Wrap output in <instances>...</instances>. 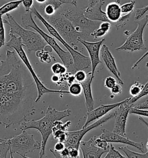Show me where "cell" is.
I'll return each instance as SVG.
<instances>
[{"instance_id": "obj_52", "label": "cell", "mask_w": 148, "mask_h": 158, "mask_svg": "<svg viewBox=\"0 0 148 158\" xmlns=\"http://www.w3.org/2000/svg\"><path fill=\"white\" fill-rule=\"evenodd\" d=\"M39 4H41L45 3L47 0H35Z\"/></svg>"}, {"instance_id": "obj_49", "label": "cell", "mask_w": 148, "mask_h": 158, "mask_svg": "<svg viewBox=\"0 0 148 158\" xmlns=\"http://www.w3.org/2000/svg\"><path fill=\"white\" fill-rule=\"evenodd\" d=\"M51 80L53 82H54V83L56 84H58L59 83H60V81H61L60 75L54 74L51 77Z\"/></svg>"}, {"instance_id": "obj_35", "label": "cell", "mask_w": 148, "mask_h": 158, "mask_svg": "<svg viewBox=\"0 0 148 158\" xmlns=\"http://www.w3.org/2000/svg\"><path fill=\"white\" fill-rule=\"evenodd\" d=\"M94 144L98 148L108 151L110 146V143L106 141L104 139H101L100 138H95Z\"/></svg>"}, {"instance_id": "obj_50", "label": "cell", "mask_w": 148, "mask_h": 158, "mask_svg": "<svg viewBox=\"0 0 148 158\" xmlns=\"http://www.w3.org/2000/svg\"><path fill=\"white\" fill-rule=\"evenodd\" d=\"M49 151L53 155V156H55V158H63L60 155V153L55 151L54 150V149H49Z\"/></svg>"}, {"instance_id": "obj_44", "label": "cell", "mask_w": 148, "mask_h": 158, "mask_svg": "<svg viewBox=\"0 0 148 158\" xmlns=\"http://www.w3.org/2000/svg\"><path fill=\"white\" fill-rule=\"evenodd\" d=\"M65 145L64 143H62V142H60V141H58L56 144L55 145V147H54V150L60 153L65 148Z\"/></svg>"}, {"instance_id": "obj_56", "label": "cell", "mask_w": 148, "mask_h": 158, "mask_svg": "<svg viewBox=\"0 0 148 158\" xmlns=\"http://www.w3.org/2000/svg\"><path fill=\"white\" fill-rule=\"evenodd\" d=\"M146 67H148V62L147 63H146Z\"/></svg>"}, {"instance_id": "obj_47", "label": "cell", "mask_w": 148, "mask_h": 158, "mask_svg": "<svg viewBox=\"0 0 148 158\" xmlns=\"http://www.w3.org/2000/svg\"><path fill=\"white\" fill-rule=\"evenodd\" d=\"M63 4H71L74 6V7H77V1L76 0H58Z\"/></svg>"}, {"instance_id": "obj_39", "label": "cell", "mask_w": 148, "mask_h": 158, "mask_svg": "<svg viewBox=\"0 0 148 158\" xmlns=\"http://www.w3.org/2000/svg\"><path fill=\"white\" fill-rule=\"evenodd\" d=\"M148 11V5L144 6L142 8H138L135 10V20H138L141 17H142Z\"/></svg>"}, {"instance_id": "obj_58", "label": "cell", "mask_w": 148, "mask_h": 158, "mask_svg": "<svg viewBox=\"0 0 148 158\" xmlns=\"http://www.w3.org/2000/svg\"><path fill=\"white\" fill-rule=\"evenodd\" d=\"M147 26H148V24H147Z\"/></svg>"}, {"instance_id": "obj_23", "label": "cell", "mask_w": 148, "mask_h": 158, "mask_svg": "<svg viewBox=\"0 0 148 158\" xmlns=\"http://www.w3.org/2000/svg\"><path fill=\"white\" fill-rule=\"evenodd\" d=\"M22 2L23 0H15L2 5L0 8L1 16H2L4 15L8 14L9 12L18 9Z\"/></svg>"}, {"instance_id": "obj_19", "label": "cell", "mask_w": 148, "mask_h": 158, "mask_svg": "<svg viewBox=\"0 0 148 158\" xmlns=\"http://www.w3.org/2000/svg\"><path fill=\"white\" fill-rule=\"evenodd\" d=\"M94 78L92 71L88 73V77L82 83H80L83 88V92L85 99V106L87 112L92 111L94 110V101L92 97V83Z\"/></svg>"}, {"instance_id": "obj_42", "label": "cell", "mask_w": 148, "mask_h": 158, "mask_svg": "<svg viewBox=\"0 0 148 158\" xmlns=\"http://www.w3.org/2000/svg\"><path fill=\"white\" fill-rule=\"evenodd\" d=\"M22 4L25 8L26 12H30L33 6V0H23Z\"/></svg>"}, {"instance_id": "obj_15", "label": "cell", "mask_w": 148, "mask_h": 158, "mask_svg": "<svg viewBox=\"0 0 148 158\" xmlns=\"http://www.w3.org/2000/svg\"><path fill=\"white\" fill-rule=\"evenodd\" d=\"M130 100V98H126L124 100L117 103L111 104H102L100 106L97 107V108L92 110V111L87 112V114L86 115V119L84 124L83 125L82 128L88 126V125L90 122L100 119L104 116L108 114V112L115 109L117 107H119L121 104L129 102Z\"/></svg>"}, {"instance_id": "obj_1", "label": "cell", "mask_w": 148, "mask_h": 158, "mask_svg": "<svg viewBox=\"0 0 148 158\" xmlns=\"http://www.w3.org/2000/svg\"><path fill=\"white\" fill-rule=\"evenodd\" d=\"M37 86L15 51L6 50L0 64V123L5 128L20 124L35 114Z\"/></svg>"}, {"instance_id": "obj_8", "label": "cell", "mask_w": 148, "mask_h": 158, "mask_svg": "<svg viewBox=\"0 0 148 158\" xmlns=\"http://www.w3.org/2000/svg\"><path fill=\"white\" fill-rule=\"evenodd\" d=\"M60 15L71 22L78 31L85 33L88 35H90L100 25L99 22L88 19L84 14L83 10L77 8V7L68 8L64 10Z\"/></svg>"}, {"instance_id": "obj_33", "label": "cell", "mask_w": 148, "mask_h": 158, "mask_svg": "<svg viewBox=\"0 0 148 158\" xmlns=\"http://www.w3.org/2000/svg\"><path fill=\"white\" fill-rule=\"evenodd\" d=\"M135 1L131 0L130 2L125 3L123 5H121V12L123 14H129L130 13H133L135 8Z\"/></svg>"}, {"instance_id": "obj_36", "label": "cell", "mask_w": 148, "mask_h": 158, "mask_svg": "<svg viewBox=\"0 0 148 158\" xmlns=\"http://www.w3.org/2000/svg\"><path fill=\"white\" fill-rule=\"evenodd\" d=\"M74 76L76 82L82 83L87 78L88 73H86L84 70H79L74 74Z\"/></svg>"}, {"instance_id": "obj_11", "label": "cell", "mask_w": 148, "mask_h": 158, "mask_svg": "<svg viewBox=\"0 0 148 158\" xmlns=\"http://www.w3.org/2000/svg\"><path fill=\"white\" fill-rule=\"evenodd\" d=\"M114 112L109 113L106 115L104 116L99 120L96 121L90 125L83 127L81 130L72 131H68L67 133V139L65 143V147H74L76 148L79 149L80 143L82 141L83 137L85 135L88 133L90 131L93 130L98 127L100 126H101L105 123L109 121L112 118H114Z\"/></svg>"}, {"instance_id": "obj_24", "label": "cell", "mask_w": 148, "mask_h": 158, "mask_svg": "<svg viewBox=\"0 0 148 158\" xmlns=\"http://www.w3.org/2000/svg\"><path fill=\"white\" fill-rule=\"evenodd\" d=\"M35 56L42 63L49 64L51 61H55V57L52 55V53L46 50H42L35 52Z\"/></svg>"}, {"instance_id": "obj_4", "label": "cell", "mask_w": 148, "mask_h": 158, "mask_svg": "<svg viewBox=\"0 0 148 158\" xmlns=\"http://www.w3.org/2000/svg\"><path fill=\"white\" fill-rule=\"evenodd\" d=\"M10 39L9 41L6 43V46L10 48L14 49L18 53L20 58L23 61L24 64L26 66L28 70L30 71V74L32 75V78L34 80L37 90H38V96H37L35 102H39L41 99L42 96L46 93H58L60 95H63L64 94H69L68 90H54L47 88L45 84L39 78L38 75L34 69L31 64L30 63L26 53L23 48V44L22 42L21 38L18 37L14 34H9Z\"/></svg>"}, {"instance_id": "obj_5", "label": "cell", "mask_w": 148, "mask_h": 158, "mask_svg": "<svg viewBox=\"0 0 148 158\" xmlns=\"http://www.w3.org/2000/svg\"><path fill=\"white\" fill-rule=\"evenodd\" d=\"M32 12L30 11L22 16V26L24 28H31L37 33H39L44 39L47 45L55 52L59 57L63 64L67 68L69 73L74 74V60L72 56L68 51H65L56 42L55 38L52 37L47 33H45L41 28L37 25L32 18Z\"/></svg>"}, {"instance_id": "obj_57", "label": "cell", "mask_w": 148, "mask_h": 158, "mask_svg": "<svg viewBox=\"0 0 148 158\" xmlns=\"http://www.w3.org/2000/svg\"><path fill=\"white\" fill-rule=\"evenodd\" d=\"M80 158V157H78V158Z\"/></svg>"}, {"instance_id": "obj_28", "label": "cell", "mask_w": 148, "mask_h": 158, "mask_svg": "<svg viewBox=\"0 0 148 158\" xmlns=\"http://www.w3.org/2000/svg\"><path fill=\"white\" fill-rule=\"evenodd\" d=\"M51 70L54 74L61 75L67 73V68L63 64L56 63L51 67Z\"/></svg>"}, {"instance_id": "obj_9", "label": "cell", "mask_w": 148, "mask_h": 158, "mask_svg": "<svg viewBox=\"0 0 148 158\" xmlns=\"http://www.w3.org/2000/svg\"><path fill=\"white\" fill-rule=\"evenodd\" d=\"M10 153H16L21 156H26L28 153L41 150V143L34 139V135L28 134L26 130L22 133L8 139Z\"/></svg>"}, {"instance_id": "obj_53", "label": "cell", "mask_w": 148, "mask_h": 158, "mask_svg": "<svg viewBox=\"0 0 148 158\" xmlns=\"http://www.w3.org/2000/svg\"><path fill=\"white\" fill-rule=\"evenodd\" d=\"M20 156H21V157H22V158H29V157H27V156H23V155H21Z\"/></svg>"}, {"instance_id": "obj_43", "label": "cell", "mask_w": 148, "mask_h": 158, "mask_svg": "<svg viewBox=\"0 0 148 158\" xmlns=\"http://www.w3.org/2000/svg\"><path fill=\"white\" fill-rule=\"evenodd\" d=\"M111 26H112V24L110 22H102L101 23H100L99 27L103 29L105 31H106V33H108L111 30Z\"/></svg>"}, {"instance_id": "obj_51", "label": "cell", "mask_w": 148, "mask_h": 158, "mask_svg": "<svg viewBox=\"0 0 148 158\" xmlns=\"http://www.w3.org/2000/svg\"><path fill=\"white\" fill-rule=\"evenodd\" d=\"M139 119L140 120V121H141V122H142L143 123L145 126L148 127V122H146V121H145L144 119H143V118L141 116H139Z\"/></svg>"}, {"instance_id": "obj_16", "label": "cell", "mask_w": 148, "mask_h": 158, "mask_svg": "<svg viewBox=\"0 0 148 158\" xmlns=\"http://www.w3.org/2000/svg\"><path fill=\"white\" fill-rule=\"evenodd\" d=\"M101 135L99 136V138H100L101 139H104L109 143H116L128 145L130 146L133 147L135 148L138 149L142 153L144 152L143 143L134 142L132 140H130L129 138L126 137L125 136L118 135L114 133L113 131H111L105 129H101Z\"/></svg>"}, {"instance_id": "obj_6", "label": "cell", "mask_w": 148, "mask_h": 158, "mask_svg": "<svg viewBox=\"0 0 148 158\" xmlns=\"http://www.w3.org/2000/svg\"><path fill=\"white\" fill-rule=\"evenodd\" d=\"M32 14L35 15L36 18L40 20L42 23L44 25L51 35L53 36L56 40L67 49L72 56L74 60V74L79 70H86L92 67V63L89 57L85 56L78 51V48H75L70 45L68 42L63 39L57 31L45 19L39 12L37 10L35 6H33L31 10Z\"/></svg>"}, {"instance_id": "obj_25", "label": "cell", "mask_w": 148, "mask_h": 158, "mask_svg": "<svg viewBox=\"0 0 148 158\" xmlns=\"http://www.w3.org/2000/svg\"><path fill=\"white\" fill-rule=\"evenodd\" d=\"M119 149L125 153L127 158H148V151L145 153H139L130 150L126 147H120Z\"/></svg>"}, {"instance_id": "obj_54", "label": "cell", "mask_w": 148, "mask_h": 158, "mask_svg": "<svg viewBox=\"0 0 148 158\" xmlns=\"http://www.w3.org/2000/svg\"><path fill=\"white\" fill-rule=\"evenodd\" d=\"M10 158H14V157H13V153H10Z\"/></svg>"}, {"instance_id": "obj_27", "label": "cell", "mask_w": 148, "mask_h": 158, "mask_svg": "<svg viewBox=\"0 0 148 158\" xmlns=\"http://www.w3.org/2000/svg\"><path fill=\"white\" fill-rule=\"evenodd\" d=\"M10 152L8 139H0V158H7L8 152Z\"/></svg>"}, {"instance_id": "obj_48", "label": "cell", "mask_w": 148, "mask_h": 158, "mask_svg": "<svg viewBox=\"0 0 148 158\" xmlns=\"http://www.w3.org/2000/svg\"><path fill=\"white\" fill-rule=\"evenodd\" d=\"M60 155L63 158H69V149L67 147H65L61 152H60Z\"/></svg>"}, {"instance_id": "obj_45", "label": "cell", "mask_w": 148, "mask_h": 158, "mask_svg": "<svg viewBox=\"0 0 148 158\" xmlns=\"http://www.w3.org/2000/svg\"><path fill=\"white\" fill-rule=\"evenodd\" d=\"M135 108L137 109H143V110H148V100H146L145 102L142 103L138 104L134 106H133Z\"/></svg>"}, {"instance_id": "obj_30", "label": "cell", "mask_w": 148, "mask_h": 158, "mask_svg": "<svg viewBox=\"0 0 148 158\" xmlns=\"http://www.w3.org/2000/svg\"><path fill=\"white\" fill-rule=\"evenodd\" d=\"M104 158H127L123 156L122 154L117 151L113 144L110 143V146L109 148L108 149L107 153H106L105 156Z\"/></svg>"}, {"instance_id": "obj_29", "label": "cell", "mask_w": 148, "mask_h": 158, "mask_svg": "<svg viewBox=\"0 0 148 158\" xmlns=\"http://www.w3.org/2000/svg\"><path fill=\"white\" fill-rule=\"evenodd\" d=\"M131 14H132V13H130L129 14L125 15L123 16H121L120 19L115 23L112 24V25L117 30H119L120 28H123L128 23Z\"/></svg>"}, {"instance_id": "obj_2", "label": "cell", "mask_w": 148, "mask_h": 158, "mask_svg": "<svg viewBox=\"0 0 148 158\" xmlns=\"http://www.w3.org/2000/svg\"><path fill=\"white\" fill-rule=\"evenodd\" d=\"M71 114V111L67 109L63 111H58L55 108L49 106L46 109L45 116L38 120L24 121L20 124L22 131L28 129H36L41 135V149L39 152V158H42L45 154L46 146L47 140L51 134L56 122L61 121L65 118L68 117Z\"/></svg>"}, {"instance_id": "obj_46", "label": "cell", "mask_w": 148, "mask_h": 158, "mask_svg": "<svg viewBox=\"0 0 148 158\" xmlns=\"http://www.w3.org/2000/svg\"><path fill=\"white\" fill-rule=\"evenodd\" d=\"M147 56H148V51L146 52L144 55H143V56H142L141 57H140V58L137 61L134 63L133 65L132 66V67H131V69H132V70H134V69H135L138 66L139 64L143 60V59H145V57H146Z\"/></svg>"}, {"instance_id": "obj_32", "label": "cell", "mask_w": 148, "mask_h": 158, "mask_svg": "<svg viewBox=\"0 0 148 158\" xmlns=\"http://www.w3.org/2000/svg\"><path fill=\"white\" fill-rule=\"evenodd\" d=\"M148 94V81L147 82V83L145 84L144 85V87H143L142 90L141 91V93L138 95L136 97H134V98H130V100H129V102H128V103L129 104L130 106H131L132 107L133 106V104H134L135 102H136L137 101H138L139 99H140L141 98H143L145 96H147Z\"/></svg>"}, {"instance_id": "obj_41", "label": "cell", "mask_w": 148, "mask_h": 158, "mask_svg": "<svg viewBox=\"0 0 148 158\" xmlns=\"http://www.w3.org/2000/svg\"><path fill=\"white\" fill-rule=\"evenodd\" d=\"M69 149V158H77L80 157L79 156V151L78 148H76L74 147H67Z\"/></svg>"}, {"instance_id": "obj_40", "label": "cell", "mask_w": 148, "mask_h": 158, "mask_svg": "<svg viewBox=\"0 0 148 158\" xmlns=\"http://www.w3.org/2000/svg\"><path fill=\"white\" fill-rule=\"evenodd\" d=\"M107 33L106 31H105L102 28H98L96 29L91 34L90 36H92V37H94V39L96 40L98 38H101L104 36H105L106 35Z\"/></svg>"}, {"instance_id": "obj_14", "label": "cell", "mask_w": 148, "mask_h": 158, "mask_svg": "<svg viewBox=\"0 0 148 158\" xmlns=\"http://www.w3.org/2000/svg\"><path fill=\"white\" fill-rule=\"evenodd\" d=\"M104 4V0H88V5L83 10L85 16L92 21L110 22L106 12L102 10V6Z\"/></svg>"}, {"instance_id": "obj_22", "label": "cell", "mask_w": 148, "mask_h": 158, "mask_svg": "<svg viewBox=\"0 0 148 158\" xmlns=\"http://www.w3.org/2000/svg\"><path fill=\"white\" fill-rule=\"evenodd\" d=\"M72 122L70 121H67L65 123L61 121H56L52 130V134L54 139L57 140L61 135L68 132V130Z\"/></svg>"}, {"instance_id": "obj_13", "label": "cell", "mask_w": 148, "mask_h": 158, "mask_svg": "<svg viewBox=\"0 0 148 158\" xmlns=\"http://www.w3.org/2000/svg\"><path fill=\"white\" fill-rule=\"evenodd\" d=\"M105 41V38L97 42H89L81 38L79 40V42L86 48L89 54L92 63V73L93 75H95L98 65L102 63L100 60V53L102 46Z\"/></svg>"}, {"instance_id": "obj_3", "label": "cell", "mask_w": 148, "mask_h": 158, "mask_svg": "<svg viewBox=\"0 0 148 158\" xmlns=\"http://www.w3.org/2000/svg\"><path fill=\"white\" fill-rule=\"evenodd\" d=\"M6 19H4L1 16L4 24L10 27L9 34H14L21 38L23 47H25L28 52H37L44 50L47 44L38 33H35L19 25L14 17L10 14H6Z\"/></svg>"}, {"instance_id": "obj_18", "label": "cell", "mask_w": 148, "mask_h": 158, "mask_svg": "<svg viewBox=\"0 0 148 158\" xmlns=\"http://www.w3.org/2000/svg\"><path fill=\"white\" fill-rule=\"evenodd\" d=\"M96 137L91 138L88 141H82L79 148L83 155V158H101L102 155L108 151L98 148L94 144Z\"/></svg>"}, {"instance_id": "obj_17", "label": "cell", "mask_w": 148, "mask_h": 158, "mask_svg": "<svg viewBox=\"0 0 148 158\" xmlns=\"http://www.w3.org/2000/svg\"><path fill=\"white\" fill-rule=\"evenodd\" d=\"M100 55L107 69L115 77L119 83L120 85H124L123 80L120 78L121 74L116 65L115 59L106 45L104 44L102 46Z\"/></svg>"}, {"instance_id": "obj_31", "label": "cell", "mask_w": 148, "mask_h": 158, "mask_svg": "<svg viewBox=\"0 0 148 158\" xmlns=\"http://www.w3.org/2000/svg\"><path fill=\"white\" fill-rule=\"evenodd\" d=\"M144 85L140 84L139 82H135L134 84L131 85L130 89V94L133 98L136 97L139 95L142 90Z\"/></svg>"}, {"instance_id": "obj_26", "label": "cell", "mask_w": 148, "mask_h": 158, "mask_svg": "<svg viewBox=\"0 0 148 158\" xmlns=\"http://www.w3.org/2000/svg\"><path fill=\"white\" fill-rule=\"evenodd\" d=\"M68 92L69 94L75 97L80 96L82 93L83 92L82 86L80 83L78 82H75L73 84L69 85Z\"/></svg>"}, {"instance_id": "obj_55", "label": "cell", "mask_w": 148, "mask_h": 158, "mask_svg": "<svg viewBox=\"0 0 148 158\" xmlns=\"http://www.w3.org/2000/svg\"><path fill=\"white\" fill-rule=\"evenodd\" d=\"M146 148L148 149V142H147V143H146Z\"/></svg>"}, {"instance_id": "obj_7", "label": "cell", "mask_w": 148, "mask_h": 158, "mask_svg": "<svg viewBox=\"0 0 148 158\" xmlns=\"http://www.w3.org/2000/svg\"><path fill=\"white\" fill-rule=\"evenodd\" d=\"M45 19L71 46L75 47V45L79 42V39L86 40L90 36L85 33L78 31L71 22L61 15H55Z\"/></svg>"}, {"instance_id": "obj_34", "label": "cell", "mask_w": 148, "mask_h": 158, "mask_svg": "<svg viewBox=\"0 0 148 158\" xmlns=\"http://www.w3.org/2000/svg\"><path fill=\"white\" fill-rule=\"evenodd\" d=\"M4 23L2 18L1 17V24H0V48H2L6 45V38H5V29Z\"/></svg>"}, {"instance_id": "obj_20", "label": "cell", "mask_w": 148, "mask_h": 158, "mask_svg": "<svg viewBox=\"0 0 148 158\" xmlns=\"http://www.w3.org/2000/svg\"><path fill=\"white\" fill-rule=\"evenodd\" d=\"M63 5V4L58 0H47L45 3L38 5L36 9L45 19L56 15V11Z\"/></svg>"}, {"instance_id": "obj_12", "label": "cell", "mask_w": 148, "mask_h": 158, "mask_svg": "<svg viewBox=\"0 0 148 158\" xmlns=\"http://www.w3.org/2000/svg\"><path fill=\"white\" fill-rule=\"evenodd\" d=\"M132 107L128 102L121 104L114 111L115 125L113 131L118 135L125 136V127L127 118Z\"/></svg>"}, {"instance_id": "obj_10", "label": "cell", "mask_w": 148, "mask_h": 158, "mask_svg": "<svg viewBox=\"0 0 148 158\" xmlns=\"http://www.w3.org/2000/svg\"><path fill=\"white\" fill-rule=\"evenodd\" d=\"M135 23L137 24L135 30L127 37L124 44L116 48V51L134 52L146 49L143 34L145 27L148 23V15L140 20H135Z\"/></svg>"}, {"instance_id": "obj_37", "label": "cell", "mask_w": 148, "mask_h": 158, "mask_svg": "<svg viewBox=\"0 0 148 158\" xmlns=\"http://www.w3.org/2000/svg\"><path fill=\"white\" fill-rule=\"evenodd\" d=\"M122 87L120 85V84H116L111 89V95L110 98H113L115 96L120 95L122 93Z\"/></svg>"}, {"instance_id": "obj_21", "label": "cell", "mask_w": 148, "mask_h": 158, "mask_svg": "<svg viewBox=\"0 0 148 158\" xmlns=\"http://www.w3.org/2000/svg\"><path fill=\"white\" fill-rule=\"evenodd\" d=\"M105 12L112 25L118 21L122 16L120 0H114L109 3L106 5Z\"/></svg>"}, {"instance_id": "obj_38", "label": "cell", "mask_w": 148, "mask_h": 158, "mask_svg": "<svg viewBox=\"0 0 148 158\" xmlns=\"http://www.w3.org/2000/svg\"><path fill=\"white\" fill-rule=\"evenodd\" d=\"M116 83V80L112 77H106L105 81H104V86L107 89H109L111 90Z\"/></svg>"}]
</instances>
